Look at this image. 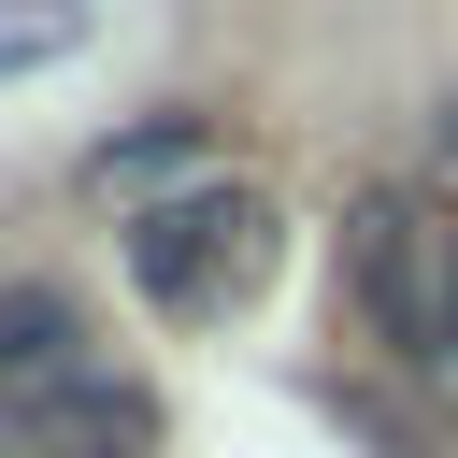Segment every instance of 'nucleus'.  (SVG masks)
<instances>
[{
    "label": "nucleus",
    "instance_id": "f03ea898",
    "mask_svg": "<svg viewBox=\"0 0 458 458\" xmlns=\"http://www.w3.org/2000/svg\"><path fill=\"white\" fill-rule=\"evenodd\" d=\"M444 243H458V229H429L415 200H358V301H372V329H386L401 358H429V372H444Z\"/></svg>",
    "mask_w": 458,
    "mask_h": 458
},
{
    "label": "nucleus",
    "instance_id": "f257e3e1",
    "mask_svg": "<svg viewBox=\"0 0 458 458\" xmlns=\"http://www.w3.org/2000/svg\"><path fill=\"white\" fill-rule=\"evenodd\" d=\"M272 272V200L258 186H172V200H143L129 215V286L157 301V315H229L243 286Z\"/></svg>",
    "mask_w": 458,
    "mask_h": 458
},
{
    "label": "nucleus",
    "instance_id": "20e7f679",
    "mask_svg": "<svg viewBox=\"0 0 458 458\" xmlns=\"http://www.w3.org/2000/svg\"><path fill=\"white\" fill-rule=\"evenodd\" d=\"M186 157H200V129H129V143H100V186H157Z\"/></svg>",
    "mask_w": 458,
    "mask_h": 458
},
{
    "label": "nucleus",
    "instance_id": "39448f33",
    "mask_svg": "<svg viewBox=\"0 0 458 458\" xmlns=\"http://www.w3.org/2000/svg\"><path fill=\"white\" fill-rule=\"evenodd\" d=\"M444 372H458V243H444Z\"/></svg>",
    "mask_w": 458,
    "mask_h": 458
},
{
    "label": "nucleus",
    "instance_id": "7ed1b4c3",
    "mask_svg": "<svg viewBox=\"0 0 458 458\" xmlns=\"http://www.w3.org/2000/svg\"><path fill=\"white\" fill-rule=\"evenodd\" d=\"M86 372H114V358L86 344L72 286H43V272H0V415H43V401H72Z\"/></svg>",
    "mask_w": 458,
    "mask_h": 458
}]
</instances>
